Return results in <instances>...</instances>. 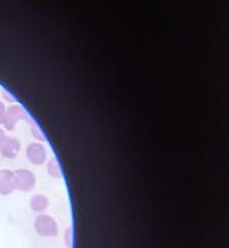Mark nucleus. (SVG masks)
<instances>
[{
	"mask_svg": "<svg viewBox=\"0 0 229 248\" xmlns=\"http://www.w3.org/2000/svg\"><path fill=\"white\" fill-rule=\"evenodd\" d=\"M48 172L53 177H60L62 175L60 166L55 159H51L48 163Z\"/></svg>",
	"mask_w": 229,
	"mask_h": 248,
	"instance_id": "obj_8",
	"label": "nucleus"
},
{
	"mask_svg": "<svg viewBox=\"0 0 229 248\" xmlns=\"http://www.w3.org/2000/svg\"><path fill=\"white\" fill-rule=\"evenodd\" d=\"M15 186L16 189L21 191H29L31 190L36 183L35 175L26 170H18L14 172Z\"/></svg>",
	"mask_w": 229,
	"mask_h": 248,
	"instance_id": "obj_2",
	"label": "nucleus"
},
{
	"mask_svg": "<svg viewBox=\"0 0 229 248\" xmlns=\"http://www.w3.org/2000/svg\"><path fill=\"white\" fill-rule=\"evenodd\" d=\"M26 114L24 110L18 105H12L6 109L5 119L3 125L7 130H13L19 121L24 120Z\"/></svg>",
	"mask_w": 229,
	"mask_h": 248,
	"instance_id": "obj_3",
	"label": "nucleus"
},
{
	"mask_svg": "<svg viewBox=\"0 0 229 248\" xmlns=\"http://www.w3.org/2000/svg\"><path fill=\"white\" fill-rule=\"evenodd\" d=\"M35 230L43 237H55L58 234L56 221L48 215H40L35 219Z\"/></svg>",
	"mask_w": 229,
	"mask_h": 248,
	"instance_id": "obj_1",
	"label": "nucleus"
},
{
	"mask_svg": "<svg viewBox=\"0 0 229 248\" xmlns=\"http://www.w3.org/2000/svg\"><path fill=\"white\" fill-rule=\"evenodd\" d=\"M26 155L28 160L33 165H42L47 159V150L45 146L39 142L30 143L26 149Z\"/></svg>",
	"mask_w": 229,
	"mask_h": 248,
	"instance_id": "obj_4",
	"label": "nucleus"
},
{
	"mask_svg": "<svg viewBox=\"0 0 229 248\" xmlns=\"http://www.w3.org/2000/svg\"><path fill=\"white\" fill-rule=\"evenodd\" d=\"M16 189L14 172L8 170H0V194L9 195Z\"/></svg>",
	"mask_w": 229,
	"mask_h": 248,
	"instance_id": "obj_6",
	"label": "nucleus"
},
{
	"mask_svg": "<svg viewBox=\"0 0 229 248\" xmlns=\"http://www.w3.org/2000/svg\"><path fill=\"white\" fill-rule=\"evenodd\" d=\"M31 209L36 213H43L49 207V199L43 194H36L31 198Z\"/></svg>",
	"mask_w": 229,
	"mask_h": 248,
	"instance_id": "obj_7",
	"label": "nucleus"
},
{
	"mask_svg": "<svg viewBox=\"0 0 229 248\" xmlns=\"http://www.w3.org/2000/svg\"><path fill=\"white\" fill-rule=\"evenodd\" d=\"M6 114V107L2 101H0V124H3Z\"/></svg>",
	"mask_w": 229,
	"mask_h": 248,
	"instance_id": "obj_9",
	"label": "nucleus"
},
{
	"mask_svg": "<svg viewBox=\"0 0 229 248\" xmlns=\"http://www.w3.org/2000/svg\"><path fill=\"white\" fill-rule=\"evenodd\" d=\"M20 150V143L17 139L7 137L0 147V153L5 159H14Z\"/></svg>",
	"mask_w": 229,
	"mask_h": 248,
	"instance_id": "obj_5",
	"label": "nucleus"
},
{
	"mask_svg": "<svg viewBox=\"0 0 229 248\" xmlns=\"http://www.w3.org/2000/svg\"><path fill=\"white\" fill-rule=\"evenodd\" d=\"M6 138H7V135H6L5 131L0 128V147H1V145L3 144L4 140H6Z\"/></svg>",
	"mask_w": 229,
	"mask_h": 248,
	"instance_id": "obj_10",
	"label": "nucleus"
}]
</instances>
